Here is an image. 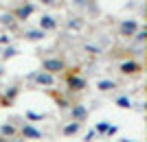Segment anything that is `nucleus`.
<instances>
[{"mask_svg":"<svg viewBox=\"0 0 147 142\" xmlns=\"http://www.w3.org/2000/svg\"><path fill=\"white\" fill-rule=\"evenodd\" d=\"M64 68V63L59 61V59H49V61H44V70L46 72H57V70Z\"/></svg>","mask_w":147,"mask_h":142,"instance_id":"nucleus-1","label":"nucleus"},{"mask_svg":"<svg viewBox=\"0 0 147 142\" xmlns=\"http://www.w3.org/2000/svg\"><path fill=\"white\" fill-rule=\"evenodd\" d=\"M138 70H141V68H138L136 63H123V66H121V72L123 74H136Z\"/></svg>","mask_w":147,"mask_h":142,"instance_id":"nucleus-2","label":"nucleus"},{"mask_svg":"<svg viewBox=\"0 0 147 142\" xmlns=\"http://www.w3.org/2000/svg\"><path fill=\"white\" fill-rule=\"evenodd\" d=\"M37 83H42V85H51V83H53V77H51V74H40V77H37Z\"/></svg>","mask_w":147,"mask_h":142,"instance_id":"nucleus-3","label":"nucleus"},{"mask_svg":"<svg viewBox=\"0 0 147 142\" xmlns=\"http://www.w3.org/2000/svg\"><path fill=\"white\" fill-rule=\"evenodd\" d=\"M114 87H117V83H114V81H101V83H99V90H114Z\"/></svg>","mask_w":147,"mask_h":142,"instance_id":"nucleus-4","label":"nucleus"},{"mask_svg":"<svg viewBox=\"0 0 147 142\" xmlns=\"http://www.w3.org/2000/svg\"><path fill=\"white\" fill-rule=\"evenodd\" d=\"M136 29V24L134 22H125V24H123V35H127V33H132Z\"/></svg>","mask_w":147,"mask_h":142,"instance_id":"nucleus-5","label":"nucleus"},{"mask_svg":"<svg viewBox=\"0 0 147 142\" xmlns=\"http://www.w3.org/2000/svg\"><path fill=\"white\" fill-rule=\"evenodd\" d=\"M75 131H79V120L73 123V125H68L66 129H64V133H75Z\"/></svg>","mask_w":147,"mask_h":142,"instance_id":"nucleus-6","label":"nucleus"},{"mask_svg":"<svg viewBox=\"0 0 147 142\" xmlns=\"http://www.w3.org/2000/svg\"><path fill=\"white\" fill-rule=\"evenodd\" d=\"M70 85H73V90H81V87H84V81L81 79H70Z\"/></svg>","mask_w":147,"mask_h":142,"instance_id":"nucleus-7","label":"nucleus"},{"mask_svg":"<svg viewBox=\"0 0 147 142\" xmlns=\"http://www.w3.org/2000/svg\"><path fill=\"white\" fill-rule=\"evenodd\" d=\"M73 114H75V118H77V120H81V118H86V109H81V107H79V109H75Z\"/></svg>","mask_w":147,"mask_h":142,"instance_id":"nucleus-8","label":"nucleus"},{"mask_svg":"<svg viewBox=\"0 0 147 142\" xmlns=\"http://www.w3.org/2000/svg\"><path fill=\"white\" fill-rule=\"evenodd\" d=\"M24 133H26V136H31V138H40V133H37L35 129H31V127H26V129H24Z\"/></svg>","mask_w":147,"mask_h":142,"instance_id":"nucleus-9","label":"nucleus"},{"mask_svg":"<svg viewBox=\"0 0 147 142\" xmlns=\"http://www.w3.org/2000/svg\"><path fill=\"white\" fill-rule=\"evenodd\" d=\"M42 26H46V29H53V26H55V22H53V20H49V18H44V20H42Z\"/></svg>","mask_w":147,"mask_h":142,"instance_id":"nucleus-10","label":"nucleus"},{"mask_svg":"<svg viewBox=\"0 0 147 142\" xmlns=\"http://www.w3.org/2000/svg\"><path fill=\"white\" fill-rule=\"evenodd\" d=\"M117 103H119V107H129V105H132V103H129V99H119Z\"/></svg>","mask_w":147,"mask_h":142,"instance_id":"nucleus-11","label":"nucleus"},{"mask_svg":"<svg viewBox=\"0 0 147 142\" xmlns=\"http://www.w3.org/2000/svg\"><path fill=\"white\" fill-rule=\"evenodd\" d=\"M0 131H2V133H7V136H11V133H13V127H11V125H7V127H2Z\"/></svg>","mask_w":147,"mask_h":142,"instance_id":"nucleus-12","label":"nucleus"}]
</instances>
